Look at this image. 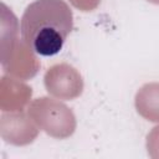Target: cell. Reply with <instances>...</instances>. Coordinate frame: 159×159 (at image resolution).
<instances>
[{
	"label": "cell",
	"instance_id": "cell-1",
	"mask_svg": "<svg viewBox=\"0 0 159 159\" xmlns=\"http://www.w3.org/2000/svg\"><path fill=\"white\" fill-rule=\"evenodd\" d=\"M73 14L63 0H35L20 21L22 40L40 56H53L72 31Z\"/></svg>",
	"mask_w": 159,
	"mask_h": 159
},
{
	"label": "cell",
	"instance_id": "cell-2",
	"mask_svg": "<svg viewBox=\"0 0 159 159\" xmlns=\"http://www.w3.org/2000/svg\"><path fill=\"white\" fill-rule=\"evenodd\" d=\"M1 66L6 75L26 81L35 77L40 70V61L36 52L24 41L19 40V22L16 16L9 11L5 4L1 5Z\"/></svg>",
	"mask_w": 159,
	"mask_h": 159
},
{
	"label": "cell",
	"instance_id": "cell-3",
	"mask_svg": "<svg viewBox=\"0 0 159 159\" xmlns=\"http://www.w3.org/2000/svg\"><path fill=\"white\" fill-rule=\"evenodd\" d=\"M27 113L37 127L52 138L66 139L76 130L77 122L72 109L58 99L36 98L30 103Z\"/></svg>",
	"mask_w": 159,
	"mask_h": 159
},
{
	"label": "cell",
	"instance_id": "cell-4",
	"mask_svg": "<svg viewBox=\"0 0 159 159\" xmlns=\"http://www.w3.org/2000/svg\"><path fill=\"white\" fill-rule=\"evenodd\" d=\"M43 84L52 97L62 101H72L83 92V78L81 73L73 66L65 62L53 65L46 71Z\"/></svg>",
	"mask_w": 159,
	"mask_h": 159
},
{
	"label": "cell",
	"instance_id": "cell-5",
	"mask_svg": "<svg viewBox=\"0 0 159 159\" xmlns=\"http://www.w3.org/2000/svg\"><path fill=\"white\" fill-rule=\"evenodd\" d=\"M40 128L32 118L21 112H4L0 117L1 138L12 145H27L39 135Z\"/></svg>",
	"mask_w": 159,
	"mask_h": 159
},
{
	"label": "cell",
	"instance_id": "cell-6",
	"mask_svg": "<svg viewBox=\"0 0 159 159\" xmlns=\"http://www.w3.org/2000/svg\"><path fill=\"white\" fill-rule=\"evenodd\" d=\"M32 96V89L21 80L2 76L0 80V108L2 112H21Z\"/></svg>",
	"mask_w": 159,
	"mask_h": 159
},
{
	"label": "cell",
	"instance_id": "cell-7",
	"mask_svg": "<svg viewBox=\"0 0 159 159\" xmlns=\"http://www.w3.org/2000/svg\"><path fill=\"white\" fill-rule=\"evenodd\" d=\"M135 109L144 119L159 123V82L143 84L134 98Z\"/></svg>",
	"mask_w": 159,
	"mask_h": 159
},
{
	"label": "cell",
	"instance_id": "cell-8",
	"mask_svg": "<svg viewBox=\"0 0 159 159\" xmlns=\"http://www.w3.org/2000/svg\"><path fill=\"white\" fill-rule=\"evenodd\" d=\"M148 155L153 159H159V125L154 127L147 135Z\"/></svg>",
	"mask_w": 159,
	"mask_h": 159
},
{
	"label": "cell",
	"instance_id": "cell-9",
	"mask_svg": "<svg viewBox=\"0 0 159 159\" xmlns=\"http://www.w3.org/2000/svg\"><path fill=\"white\" fill-rule=\"evenodd\" d=\"M68 1L73 7L83 12L92 11L96 7H98V5L101 4V0H68Z\"/></svg>",
	"mask_w": 159,
	"mask_h": 159
},
{
	"label": "cell",
	"instance_id": "cell-10",
	"mask_svg": "<svg viewBox=\"0 0 159 159\" xmlns=\"http://www.w3.org/2000/svg\"><path fill=\"white\" fill-rule=\"evenodd\" d=\"M147 1H149V2H152V4H157V5H159V0H147Z\"/></svg>",
	"mask_w": 159,
	"mask_h": 159
}]
</instances>
